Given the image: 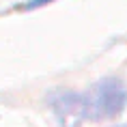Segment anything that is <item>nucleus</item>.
<instances>
[{
  "label": "nucleus",
  "mask_w": 127,
  "mask_h": 127,
  "mask_svg": "<svg viewBox=\"0 0 127 127\" xmlns=\"http://www.w3.org/2000/svg\"><path fill=\"white\" fill-rule=\"evenodd\" d=\"M47 103L63 123L103 121L121 114L127 106V84L121 78H103L86 91H52Z\"/></svg>",
  "instance_id": "1"
},
{
  "label": "nucleus",
  "mask_w": 127,
  "mask_h": 127,
  "mask_svg": "<svg viewBox=\"0 0 127 127\" xmlns=\"http://www.w3.org/2000/svg\"><path fill=\"white\" fill-rule=\"evenodd\" d=\"M47 2H54V0H28L26 4H24V11H30V9H39V7H45Z\"/></svg>",
  "instance_id": "2"
},
{
  "label": "nucleus",
  "mask_w": 127,
  "mask_h": 127,
  "mask_svg": "<svg viewBox=\"0 0 127 127\" xmlns=\"http://www.w3.org/2000/svg\"><path fill=\"white\" fill-rule=\"evenodd\" d=\"M112 127H127V123H121V125H112Z\"/></svg>",
  "instance_id": "3"
}]
</instances>
